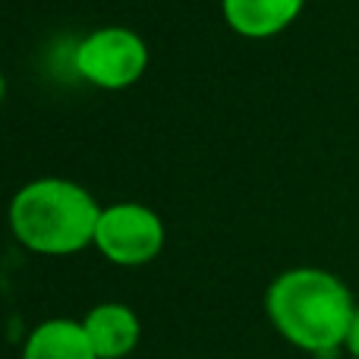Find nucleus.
<instances>
[{"label": "nucleus", "instance_id": "1", "mask_svg": "<svg viewBox=\"0 0 359 359\" xmlns=\"http://www.w3.org/2000/svg\"><path fill=\"white\" fill-rule=\"evenodd\" d=\"M268 316L293 347L331 359L347 344L356 303L334 274L322 268H293L268 290Z\"/></svg>", "mask_w": 359, "mask_h": 359}, {"label": "nucleus", "instance_id": "2", "mask_svg": "<svg viewBox=\"0 0 359 359\" xmlns=\"http://www.w3.org/2000/svg\"><path fill=\"white\" fill-rule=\"evenodd\" d=\"M98 217V202L69 180H35L10 205L16 240L44 255H69L95 243Z\"/></svg>", "mask_w": 359, "mask_h": 359}, {"label": "nucleus", "instance_id": "3", "mask_svg": "<svg viewBox=\"0 0 359 359\" xmlns=\"http://www.w3.org/2000/svg\"><path fill=\"white\" fill-rule=\"evenodd\" d=\"M149 48L130 29H98L76 48V73L101 88H126L142 79Z\"/></svg>", "mask_w": 359, "mask_h": 359}, {"label": "nucleus", "instance_id": "4", "mask_svg": "<svg viewBox=\"0 0 359 359\" xmlns=\"http://www.w3.org/2000/svg\"><path fill=\"white\" fill-rule=\"evenodd\" d=\"M95 246L117 265H145L164 246V224L151 208L136 202H120L101 208Z\"/></svg>", "mask_w": 359, "mask_h": 359}, {"label": "nucleus", "instance_id": "5", "mask_svg": "<svg viewBox=\"0 0 359 359\" xmlns=\"http://www.w3.org/2000/svg\"><path fill=\"white\" fill-rule=\"evenodd\" d=\"M306 0H224V19L246 38H271L303 13Z\"/></svg>", "mask_w": 359, "mask_h": 359}, {"label": "nucleus", "instance_id": "6", "mask_svg": "<svg viewBox=\"0 0 359 359\" xmlns=\"http://www.w3.org/2000/svg\"><path fill=\"white\" fill-rule=\"evenodd\" d=\"M82 328H86L98 359L126 356L139 341V318L133 316V309H126V306H120V303L95 306L86 316Z\"/></svg>", "mask_w": 359, "mask_h": 359}, {"label": "nucleus", "instance_id": "7", "mask_svg": "<svg viewBox=\"0 0 359 359\" xmlns=\"http://www.w3.org/2000/svg\"><path fill=\"white\" fill-rule=\"evenodd\" d=\"M22 359H98V353L82 325L54 318L32 331Z\"/></svg>", "mask_w": 359, "mask_h": 359}, {"label": "nucleus", "instance_id": "8", "mask_svg": "<svg viewBox=\"0 0 359 359\" xmlns=\"http://www.w3.org/2000/svg\"><path fill=\"white\" fill-rule=\"evenodd\" d=\"M344 347L350 350V356L359 359V309L353 316V325H350V334H347V344H344Z\"/></svg>", "mask_w": 359, "mask_h": 359}, {"label": "nucleus", "instance_id": "9", "mask_svg": "<svg viewBox=\"0 0 359 359\" xmlns=\"http://www.w3.org/2000/svg\"><path fill=\"white\" fill-rule=\"evenodd\" d=\"M4 92H6V86H4V76H0V101H4Z\"/></svg>", "mask_w": 359, "mask_h": 359}]
</instances>
